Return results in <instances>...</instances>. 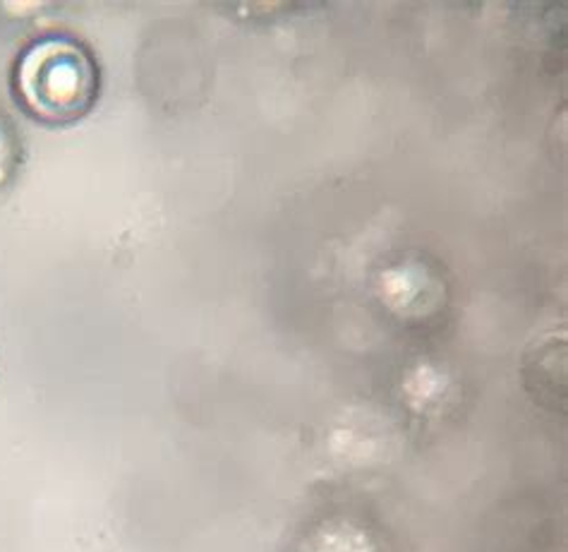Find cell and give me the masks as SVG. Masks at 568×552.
<instances>
[{
    "mask_svg": "<svg viewBox=\"0 0 568 552\" xmlns=\"http://www.w3.org/2000/svg\"><path fill=\"white\" fill-rule=\"evenodd\" d=\"M12 161H14V149L6 132L0 130V183H3L6 175L12 171Z\"/></svg>",
    "mask_w": 568,
    "mask_h": 552,
    "instance_id": "obj_2",
    "label": "cell"
},
{
    "mask_svg": "<svg viewBox=\"0 0 568 552\" xmlns=\"http://www.w3.org/2000/svg\"><path fill=\"white\" fill-rule=\"evenodd\" d=\"M18 99L43 123H70L97 99V66L78 41L49 37L29 47L14 72Z\"/></svg>",
    "mask_w": 568,
    "mask_h": 552,
    "instance_id": "obj_1",
    "label": "cell"
}]
</instances>
